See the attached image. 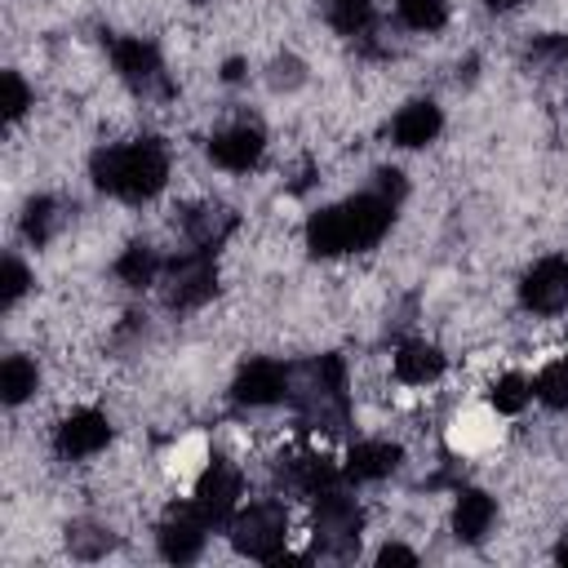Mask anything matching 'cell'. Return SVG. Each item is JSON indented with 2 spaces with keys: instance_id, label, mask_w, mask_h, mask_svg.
<instances>
[{
  "instance_id": "1",
  "label": "cell",
  "mask_w": 568,
  "mask_h": 568,
  "mask_svg": "<svg viewBox=\"0 0 568 568\" xmlns=\"http://www.w3.org/2000/svg\"><path fill=\"white\" fill-rule=\"evenodd\" d=\"M169 178V155L160 142H129L106 146L93 155V182L120 200H151Z\"/></svg>"
},
{
  "instance_id": "2",
  "label": "cell",
  "mask_w": 568,
  "mask_h": 568,
  "mask_svg": "<svg viewBox=\"0 0 568 568\" xmlns=\"http://www.w3.org/2000/svg\"><path fill=\"white\" fill-rule=\"evenodd\" d=\"M288 399L297 404V413L324 430H342L346 426V373H342V359L324 355L315 364H302L288 373Z\"/></svg>"
},
{
  "instance_id": "3",
  "label": "cell",
  "mask_w": 568,
  "mask_h": 568,
  "mask_svg": "<svg viewBox=\"0 0 568 568\" xmlns=\"http://www.w3.org/2000/svg\"><path fill=\"white\" fill-rule=\"evenodd\" d=\"M231 541L248 559H280L288 541V515L280 501H257L231 519Z\"/></svg>"
},
{
  "instance_id": "4",
  "label": "cell",
  "mask_w": 568,
  "mask_h": 568,
  "mask_svg": "<svg viewBox=\"0 0 568 568\" xmlns=\"http://www.w3.org/2000/svg\"><path fill=\"white\" fill-rule=\"evenodd\" d=\"M311 528H315V546L324 555H351L359 546V506L351 497H342L337 488H324V493H315Z\"/></svg>"
},
{
  "instance_id": "5",
  "label": "cell",
  "mask_w": 568,
  "mask_h": 568,
  "mask_svg": "<svg viewBox=\"0 0 568 568\" xmlns=\"http://www.w3.org/2000/svg\"><path fill=\"white\" fill-rule=\"evenodd\" d=\"M213 288H217V266H213L209 248H191L186 257H178L169 266V288H164L169 306H178V311L204 306L213 297Z\"/></svg>"
},
{
  "instance_id": "6",
  "label": "cell",
  "mask_w": 568,
  "mask_h": 568,
  "mask_svg": "<svg viewBox=\"0 0 568 568\" xmlns=\"http://www.w3.org/2000/svg\"><path fill=\"white\" fill-rule=\"evenodd\" d=\"M213 524L204 519V510L191 501V506H173L160 524V555L173 559V564H191L200 550H204V532Z\"/></svg>"
},
{
  "instance_id": "7",
  "label": "cell",
  "mask_w": 568,
  "mask_h": 568,
  "mask_svg": "<svg viewBox=\"0 0 568 568\" xmlns=\"http://www.w3.org/2000/svg\"><path fill=\"white\" fill-rule=\"evenodd\" d=\"M235 404H248V408H262V404H275L288 395V368L275 364V359H253L240 368L235 386H231Z\"/></svg>"
},
{
  "instance_id": "8",
  "label": "cell",
  "mask_w": 568,
  "mask_h": 568,
  "mask_svg": "<svg viewBox=\"0 0 568 568\" xmlns=\"http://www.w3.org/2000/svg\"><path fill=\"white\" fill-rule=\"evenodd\" d=\"M235 497H240V470L226 462H213L195 484V506L204 510L209 524H226L235 515Z\"/></svg>"
},
{
  "instance_id": "9",
  "label": "cell",
  "mask_w": 568,
  "mask_h": 568,
  "mask_svg": "<svg viewBox=\"0 0 568 568\" xmlns=\"http://www.w3.org/2000/svg\"><path fill=\"white\" fill-rule=\"evenodd\" d=\"M519 297H524V306H532V311H564V306H568V262H564V257L537 262V266L524 275Z\"/></svg>"
},
{
  "instance_id": "10",
  "label": "cell",
  "mask_w": 568,
  "mask_h": 568,
  "mask_svg": "<svg viewBox=\"0 0 568 568\" xmlns=\"http://www.w3.org/2000/svg\"><path fill=\"white\" fill-rule=\"evenodd\" d=\"M342 209H346V222H351V244H355V248L377 244V240L386 235L390 217H395V204H390V200H382L377 191H364V195L346 200Z\"/></svg>"
},
{
  "instance_id": "11",
  "label": "cell",
  "mask_w": 568,
  "mask_h": 568,
  "mask_svg": "<svg viewBox=\"0 0 568 568\" xmlns=\"http://www.w3.org/2000/svg\"><path fill=\"white\" fill-rule=\"evenodd\" d=\"M106 439H111V426L98 408H80L58 426V453L62 457H89V453L106 448Z\"/></svg>"
},
{
  "instance_id": "12",
  "label": "cell",
  "mask_w": 568,
  "mask_h": 568,
  "mask_svg": "<svg viewBox=\"0 0 568 568\" xmlns=\"http://www.w3.org/2000/svg\"><path fill=\"white\" fill-rule=\"evenodd\" d=\"M111 58H115V71H120L129 84H138V89L160 84V89H164L155 44H146V40H111Z\"/></svg>"
},
{
  "instance_id": "13",
  "label": "cell",
  "mask_w": 568,
  "mask_h": 568,
  "mask_svg": "<svg viewBox=\"0 0 568 568\" xmlns=\"http://www.w3.org/2000/svg\"><path fill=\"white\" fill-rule=\"evenodd\" d=\"M262 129H248V124H240V129H226V133H217L213 142H209V155H213V164H222V169H231V173H240V169H253L257 160H262Z\"/></svg>"
},
{
  "instance_id": "14",
  "label": "cell",
  "mask_w": 568,
  "mask_h": 568,
  "mask_svg": "<svg viewBox=\"0 0 568 568\" xmlns=\"http://www.w3.org/2000/svg\"><path fill=\"white\" fill-rule=\"evenodd\" d=\"M306 244L315 257H337V253H351V222H346V209L333 204V209H320L311 222H306Z\"/></svg>"
},
{
  "instance_id": "15",
  "label": "cell",
  "mask_w": 568,
  "mask_h": 568,
  "mask_svg": "<svg viewBox=\"0 0 568 568\" xmlns=\"http://www.w3.org/2000/svg\"><path fill=\"white\" fill-rule=\"evenodd\" d=\"M439 124H444V115H439L435 102H408V106L395 115L390 133H395L399 146H426V142L439 133Z\"/></svg>"
},
{
  "instance_id": "16",
  "label": "cell",
  "mask_w": 568,
  "mask_h": 568,
  "mask_svg": "<svg viewBox=\"0 0 568 568\" xmlns=\"http://www.w3.org/2000/svg\"><path fill=\"white\" fill-rule=\"evenodd\" d=\"M399 448L395 444H386V439H368V444H355L351 448V457H346V475L351 479H359V484H368V479H382V475H390L395 466H399Z\"/></svg>"
},
{
  "instance_id": "17",
  "label": "cell",
  "mask_w": 568,
  "mask_h": 568,
  "mask_svg": "<svg viewBox=\"0 0 568 568\" xmlns=\"http://www.w3.org/2000/svg\"><path fill=\"white\" fill-rule=\"evenodd\" d=\"M439 373H444V355H439L435 346H426V342H404V346L395 351V377H399V382L426 386V382H435Z\"/></svg>"
},
{
  "instance_id": "18",
  "label": "cell",
  "mask_w": 568,
  "mask_h": 568,
  "mask_svg": "<svg viewBox=\"0 0 568 568\" xmlns=\"http://www.w3.org/2000/svg\"><path fill=\"white\" fill-rule=\"evenodd\" d=\"M493 515H497L493 497H488V493H479V488H470V493H462V497H457V510H453V532H457L462 541H479V537L488 532Z\"/></svg>"
},
{
  "instance_id": "19",
  "label": "cell",
  "mask_w": 568,
  "mask_h": 568,
  "mask_svg": "<svg viewBox=\"0 0 568 568\" xmlns=\"http://www.w3.org/2000/svg\"><path fill=\"white\" fill-rule=\"evenodd\" d=\"M288 484H293V488H302V493H324V488H333V484H337V466H333L328 457L306 453V457L288 462Z\"/></svg>"
},
{
  "instance_id": "20",
  "label": "cell",
  "mask_w": 568,
  "mask_h": 568,
  "mask_svg": "<svg viewBox=\"0 0 568 568\" xmlns=\"http://www.w3.org/2000/svg\"><path fill=\"white\" fill-rule=\"evenodd\" d=\"M155 271H160V262H155V248H151V244H129V248L120 253V262H115V275H120L129 288H146V284L155 280Z\"/></svg>"
},
{
  "instance_id": "21",
  "label": "cell",
  "mask_w": 568,
  "mask_h": 568,
  "mask_svg": "<svg viewBox=\"0 0 568 568\" xmlns=\"http://www.w3.org/2000/svg\"><path fill=\"white\" fill-rule=\"evenodd\" d=\"M31 390H36V364L22 359V355H9L0 364V395H4V404H22Z\"/></svg>"
},
{
  "instance_id": "22",
  "label": "cell",
  "mask_w": 568,
  "mask_h": 568,
  "mask_svg": "<svg viewBox=\"0 0 568 568\" xmlns=\"http://www.w3.org/2000/svg\"><path fill=\"white\" fill-rule=\"evenodd\" d=\"M328 22L342 36H364L373 27V4L368 0H328Z\"/></svg>"
},
{
  "instance_id": "23",
  "label": "cell",
  "mask_w": 568,
  "mask_h": 568,
  "mask_svg": "<svg viewBox=\"0 0 568 568\" xmlns=\"http://www.w3.org/2000/svg\"><path fill=\"white\" fill-rule=\"evenodd\" d=\"M532 395L546 404V408H568V359H555L537 373L532 382Z\"/></svg>"
},
{
  "instance_id": "24",
  "label": "cell",
  "mask_w": 568,
  "mask_h": 568,
  "mask_svg": "<svg viewBox=\"0 0 568 568\" xmlns=\"http://www.w3.org/2000/svg\"><path fill=\"white\" fill-rule=\"evenodd\" d=\"M395 9L413 31H435L448 18V0H395Z\"/></svg>"
},
{
  "instance_id": "25",
  "label": "cell",
  "mask_w": 568,
  "mask_h": 568,
  "mask_svg": "<svg viewBox=\"0 0 568 568\" xmlns=\"http://www.w3.org/2000/svg\"><path fill=\"white\" fill-rule=\"evenodd\" d=\"M53 222H58V204L53 200H31L27 204V213H22V231H27V240H36V244H44L49 235H53Z\"/></svg>"
},
{
  "instance_id": "26",
  "label": "cell",
  "mask_w": 568,
  "mask_h": 568,
  "mask_svg": "<svg viewBox=\"0 0 568 568\" xmlns=\"http://www.w3.org/2000/svg\"><path fill=\"white\" fill-rule=\"evenodd\" d=\"M528 395H532V386L519 377V373H506V377H497V386H493V408L497 413H519L524 404H528Z\"/></svg>"
},
{
  "instance_id": "27",
  "label": "cell",
  "mask_w": 568,
  "mask_h": 568,
  "mask_svg": "<svg viewBox=\"0 0 568 568\" xmlns=\"http://www.w3.org/2000/svg\"><path fill=\"white\" fill-rule=\"evenodd\" d=\"M231 222H235V217H231L226 209H204V213L191 222V231H195V244L213 253V244H217V240L231 231Z\"/></svg>"
},
{
  "instance_id": "28",
  "label": "cell",
  "mask_w": 568,
  "mask_h": 568,
  "mask_svg": "<svg viewBox=\"0 0 568 568\" xmlns=\"http://www.w3.org/2000/svg\"><path fill=\"white\" fill-rule=\"evenodd\" d=\"M0 93H4V102H0V106H4V120L13 124V120L31 106V93H27V84H22L18 71H4V75H0Z\"/></svg>"
},
{
  "instance_id": "29",
  "label": "cell",
  "mask_w": 568,
  "mask_h": 568,
  "mask_svg": "<svg viewBox=\"0 0 568 568\" xmlns=\"http://www.w3.org/2000/svg\"><path fill=\"white\" fill-rule=\"evenodd\" d=\"M27 266L18 262V257H4V266H0V306H13L22 293H27Z\"/></svg>"
},
{
  "instance_id": "30",
  "label": "cell",
  "mask_w": 568,
  "mask_h": 568,
  "mask_svg": "<svg viewBox=\"0 0 568 568\" xmlns=\"http://www.w3.org/2000/svg\"><path fill=\"white\" fill-rule=\"evenodd\" d=\"M67 541H71V550H75V555H84V559H93V555L111 550V532H98V528H71V532H67Z\"/></svg>"
},
{
  "instance_id": "31",
  "label": "cell",
  "mask_w": 568,
  "mask_h": 568,
  "mask_svg": "<svg viewBox=\"0 0 568 568\" xmlns=\"http://www.w3.org/2000/svg\"><path fill=\"white\" fill-rule=\"evenodd\" d=\"M377 195L395 204V200L404 195V173H399V169H382V173H377Z\"/></svg>"
},
{
  "instance_id": "32",
  "label": "cell",
  "mask_w": 568,
  "mask_h": 568,
  "mask_svg": "<svg viewBox=\"0 0 568 568\" xmlns=\"http://www.w3.org/2000/svg\"><path fill=\"white\" fill-rule=\"evenodd\" d=\"M377 564H382V568H390V564H417V555H413L408 546H382V550H377Z\"/></svg>"
},
{
  "instance_id": "33",
  "label": "cell",
  "mask_w": 568,
  "mask_h": 568,
  "mask_svg": "<svg viewBox=\"0 0 568 568\" xmlns=\"http://www.w3.org/2000/svg\"><path fill=\"white\" fill-rule=\"evenodd\" d=\"M493 13H506V9H515V4H524V0H484Z\"/></svg>"
},
{
  "instance_id": "34",
  "label": "cell",
  "mask_w": 568,
  "mask_h": 568,
  "mask_svg": "<svg viewBox=\"0 0 568 568\" xmlns=\"http://www.w3.org/2000/svg\"><path fill=\"white\" fill-rule=\"evenodd\" d=\"M555 555H559V564H568V532H564V541H559V550H555Z\"/></svg>"
}]
</instances>
